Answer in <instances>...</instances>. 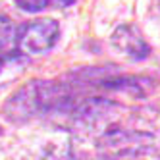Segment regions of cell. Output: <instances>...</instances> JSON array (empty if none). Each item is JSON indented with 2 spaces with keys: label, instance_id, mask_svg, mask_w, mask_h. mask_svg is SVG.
<instances>
[{
  "label": "cell",
  "instance_id": "cell-1",
  "mask_svg": "<svg viewBox=\"0 0 160 160\" xmlns=\"http://www.w3.org/2000/svg\"><path fill=\"white\" fill-rule=\"evenodd\" d=\"M79 89L81 87L77 85V81L64 83L33 79L19 87L6 100L2 114L10 123H27L29 120L44 116H52L64 122L77 104V100L83 97Z\"/></svg>",
  "mask_w": 160,
  "mask_h": 160
},
{
  "label": "cell",
  "instance_id": "cell-2",
  "mask_svg": "<svg viewBox=\"0 0 160 160\" xmlns=\"http://www.w3.org/2000/svg\"><path fill=\"white\" fill-rule=\"evenodd\" d=\"M97 148L102 156L112 160L122 158H135L156 152L160 148V141L152 133L139 131V129H122L116 125H110L104 133L98 135Z\"/></svg>",
  "mask_w": 160,
  "mask_h": 160
},
{
  "label": "cell",
  "instance_id": "cell-3",
  "mask_svg": "<svg viewBox=\"0 0 160 160\" xmlns=\"http://www.w3.org/2000/svg\"><path fill=\"white\" fill-rule=\"evenodd\" d=\"M60 39V23L56 19H35L18 31V48L25 54H42Z\"/></svg>",
  "mask_w": 160,
  "mask_h": 160
},
{
  "label": "cell",
  "instance_id": "cell-4",
  "mask_svg": "<svg viewBox=\"0 0 160 160\" xmlns=\"http://www.w3.org/2000/svg\"><path fill=\"white\" fill-rule=\"evenodd\" d=\"M154 79L147 75H104V70H93V79H89L91 87L131 98H145L154 89Z\"/></svg>",
  "mask_w": 160,
  "mask_h": 160
},
{
  "label": "cell",
  "instance_id": "cell-5",
  "mask_svg": "<svg viewBox=\"0 0 160 160\" xmlns=\"http://www.w3.org/2000/svg\"><path fill=\"white\" fill-rule=\"evenodd\" d=\"M114 48H118L122 54H125L131 60H147L151 56V44L145 41L141 31L135 25L123 23L114 29L110 37Z\"/></svg>",
  "mask_w": 160,
  "mask_h": 160
},
{
  "label": "cell",
  "instance_id": "cell-6",
  "mask_svg": "<svg viewBox=\"0 0 160 160\" xmlns=\"http://www.w3.org/2000/svg\"><path fill=\"white\" fill-rule=\"evenodd\" d=\"M18 27L8 16L0 14V58L4 60H14L19 54L18 48Z\"/></svg>",
  "mask_w": 160,
  "mask_h": 160
},
{
  "label": "cell",
  "instance_id": "cell-7",
  "mask_svg": "<svg viewBox=\"0 0 160 160\" xmlns=\"http://www.w3.org/2000/svg\"><path fill=\"white\" fill-rule=\"evenodd\" d=\"M14 2L23 12H31V14H37L41 10L52 8V0H14Z\"/></svg>",
  "mask_w": 160,
  "mask_h": 160
},
{
  "label": "cell",
  "instance_id": "cell-8",
  "mask_svg": "<svg viewBox=\"0 0 160 160\" xmlns=\"http://www.w3.org/2000/svg\"><path fill=\"white\" fill-rule=\"evenodd\" d=\"M77 0H52V8H70Z\"/></svg>",
  "mask_w": 160,
  "mask_h": 160
},
{
  "label": "cell",
  "instance_id": "cell-9",
  "mask_svg": "<svg viewBox=\"0 0 160 160\" xmlns=\"http://www.w3.org/2000/svg\"><path fill=\"white\" fill-rule=\"evenodd\" d=\"M8 60H4V58H0V70H2V68H4V64H6Z\"/></svg>",
  "mask_w": 160,
  "mask_h": 160
},
{
  "label": "cell",
  "instance_id": "cell-10",
  "mask_svg": "<svg viewBox=\"0 0 160 160\" xmlns=\"http://www.w3.org/2000/svg\"><path fill=\"white\" fill-rule=\"evenodd\" d=\"M0 135H2V128H0Z\"/></svg>",
  "mask_w": 160,
  "mask_h": 160
}]
</instances>
